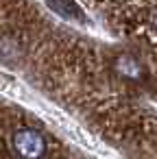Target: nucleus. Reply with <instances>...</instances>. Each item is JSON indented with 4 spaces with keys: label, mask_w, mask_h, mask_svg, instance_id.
<instances>
[{
    "label": "nucleus",
    "mask_w": 157,
    "mask_h": 159,
    "mask_svg": "<svg viewBox=\"0 0 157 159\" xmlns=\"http://www.w3.org/2000/svg\"><path fill=\"white\" fill-rule=\"evenodd\" d=\"M11 146H13V152L20 157V159H44L46 152H48V144H46V137L35 131V129H18L11 137Z\"/></svg>",
    "instance_id": "f257e3e1"
},
{
    "label": "nucleus",
    "mask_w": 157,
    "mask_h": 159,
    "mask_svg": "<svg viewBox=\"0 0 157 159\" xmlns=\"http://www.w3.org/2000/svg\"><path fill=\"white\" fill-rule=\"evenodd\" d=\"M46 2H48V7H50L57 16H61V18L74 20V18H81V16H83V11L79 9V5L74 2V0H46Z\"/></svg>",
    "instance_id": "f03ea898"
},
{
    "label": "nucleus",
    "mask_w": 157,
    "mask_h": 159,
    "mask_svg": "<svg viewBox=\"0 0 157 159\" xmlns=\"http://www.w3.org/2000/svg\"><path fill=\"white\" fill-rule=\"evenodd\" d=\"M116 68H118V72H120L122 76L131 79V81H137V79L142 76V66H140V61H137L135 57H131V55H122V57L118 59Z\"/></svg>",
    "instance_id": "7ed1b4c3"
},
{
    "label": "nucleus",
    "mask_w": 157,
    "mask_h": 159,
    "mask_svg": "<svg viewBox=\"0 0 157 159\" xmlns=\"http://www.w3.org/2000/svg\"><path fill=\"white\" fill-rule=\"evenodd\" d=\"M150 24H153V31L157 33V9L153 11V16H150Z\"/></svg>",
    "instance_id": "20e7f679"
}]
</instances>
